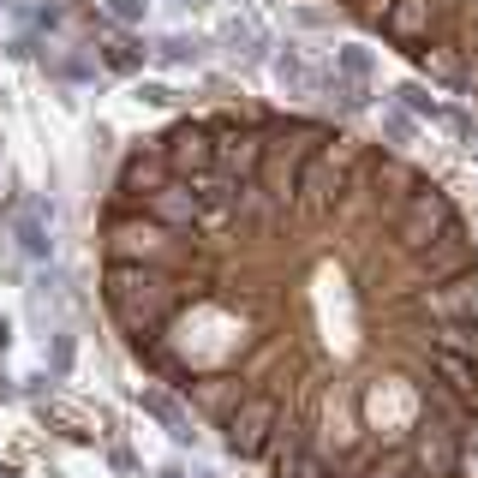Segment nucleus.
Instances as JSON below:
<instances>
[{
	"label": "nucleus",
	"mask_w": 478,
	"mask_h": 478,
	"mask_svg": "<svg viewBox=\"0 0 478 478\" xmlns=\"http://www.w3.org/2000/svg\"><path fill=\"white\" fill-rule=\"evenodd\" d=\"M0 347H6V323H0Z\"/></svg>",
	"instance_id": "nucleus-9"
},
{
	"label": "nucleus",
	"mask_w": 478,
	"mask_h": 478,
	"mask_svg": "<svg viewBox=\"0 0 478 478\" xmlns=\"http://www.w3.org/2000/svg\"><path fill=\"white\" fill-rule=\"evenodd\" d=\"M0 478H6V473H0Z\"/></svg>",
	"instance_id": "nucleus-10"
},
{
	"label": "nucleus",
	"mask_w": 478,
	"mask_h": 478,
	"mask_svg": "<svg viewBox=\"0 0 478 478\" xmlns=\"http://www.w3.org/2000/svg\"><path fill=\"white\" fill-rule=\"evenodd\" d=\"M395 96H401V108H413V114H424V120H436V108H443V102H436L424 84H401Z\"/></svg>",
	"instance_id": "nucleus-7"
},
{
	"label": "nucleus",
	"mask_w": 478,
	"mask_h": 478,
	"mask_svg": "<svg viewBox=\"0 0 478 478\" xmlns=\"http://www.w3.org/2000/svg\"><path fill=\"white\" fill-rule=\"evenodd\" d=\"M276 78H281V90H293V96H299V90H311V73H305L299 54H281L276 60Z\"/></svg>",
	"instance_id": "nucleus-6"
},
{
	"label": "nucleus",
	"mask_w": 478,
	"mask_h": 478,
	"mask_svg": "<svg viewBox=\"0 0 478 478\" xmlns=\"http://www.w3.org/2000/svg\"><path fill=\"white\" fill-rule=\"evenodd\" d=\"M18 246L30 258H48V228H43V203H30L24 216H18Z\"/></svg>",
	"instance_id": "nucleus-5"
},
{
	"label": "nucleus",
	"mask_w": 478,
	"mask_h": 478,
	"mask_svg": "<svg viewBox=\"0 0 478 478\" xmlns=\"http://www.w3.org/2000/svg\"><path fill=\"white\" fill-rule=\"evenodd\" d=\"M144 413H156L174 436H191V406L180 401L174 389H161V383H156V389H144Z\"/></svg>",
	"instance_id": "nucleus-3"
},
{
	"label": "nucleus",
	"mask_w": 478,
	"mask_h": 478,
	"mask_svg": "<svg viewBox=\"0 0 478 478\" xmlns=\"http://www.w3.org/2000/svg\"><path fill=\"white\" fill-rule=\"evenodd\" d=\"M335 73L365 90V84H371V48H365V43H341V48H335Z\"/></svg>",
	"instance_id": "nucleus-4"
},
{
	"label": "nucleus",
	"mask_w": 478,
	"mask_h": 478,
	"mask_svg": "<svg viewBox=\"0 0 478 478\" xmlns=\"http://www.w3.org/2000/svg\"><path fill=\"white\" fill-rule=\"evenodd\" d=\"M102 305L161 389L269 478H478V239L389 144L186 114L120 161Z\"/></svg>",
	"instance_id": "nucleus-1"
},
{
	"label": "nucleus",
	"mask_w": 478,
	"mask_h": 478,
	"mask_svg": "<svg viewBox=\"0 0 478 478\" xmlns=\"http://www.w3.org/2000/svg\"><path fill=\"white\" fill-rule=\"evenodd\" d=\"M371 36L401 48L431 84L478 102V0H335Z\"/></svg>",
	"instance_id": "nucleus-2"
},
{
	"label": "nucleus",
	"mask_w": 478,
	"mask_h": 478,
	"mask_svg": "<svg viewBox=\"0 0 478 478\" xmlns=\"http://www.w3.org/2000/svg\"><path fill=\"white\" fill-rule=\"evenodd\" d=\"M383 138H395V144H406V138H413V120H406L401 108H389V114H383Z\"/></svg>",
	"instance_id": "nucleus-8"
}]
</instances>
